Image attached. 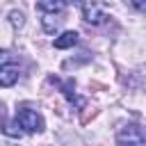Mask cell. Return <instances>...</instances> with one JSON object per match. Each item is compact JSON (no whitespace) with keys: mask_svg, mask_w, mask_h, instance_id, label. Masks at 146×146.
Instances as JSON below:
<instances>
[{"mask_svg":"<svg viewBox=\"0 0 146 146\" xmlns=\"http://www.w3.org/2000/svg\"><path fill=\"white\" fill-rule=\"evenodd\" d=\"M116 144L119 146H146V132L137 123H128L116 132Z\"/></svg>","mask_w":146,"mask_h":146,"instance_id":"6da1fadb","label":"cell"},{"mask_svg":"<svg viewBox=\"0 0 146 146\" xmlns=\"http://www.w3.org/2000/svg\"><path fill=\"white\" fill-rule=\"evenodd\" d=\"M16 123L25 132H43V128H46L43 116L39 112H34V110H27V107H23V110L16 112Z\"/></svg>","mask_w":146,"mask_h":146,"instance_id":"7a4b0ae2","label":"cell"},{"mask_svg":"<svg viewBox=\"0 0 146 146\" xmlns=\"http://www.w3.org/2000/svg\"><path fill=\"white\" fill-rule=\"evenodd\" d=\"M18 75H21L18 64H14V62L0 64V87H11V84H16V82H18Z\"/></svg>","mask_w":146,"mask_h":146,"instance_id":"3957f363","label":"cell"},{"mask_svg":"<svg viewBox=\"0 0 146 146\" xmlns=\"http://www.w3.org/2000/svg\"><path fill=\"white\" fill-rule=\"evenodd\" d=\"M80 9H82V18H84L87 23H91V25H100V23L107 18L105 11H103L98 5H94V2H82Z\"/></svg>","mask_w":146,"mask_h":146,"instance_id":"277c9868","label":"cell"},{"mask_svg":"<svg viewBox=\"0 0 146 146\" xmlns=\"http://www.w3.org/2000/svg\"><path fill=\"white\" fill-rule=\"evenodd\" d=\"M78 43V32H62L57 39H55V48H59V50H66V48H73Z\"/></svg>","mask_w":146,"mask_h":146,"instance_id":"5b68a950","label":"cell"},{"mask_svg":"<svg viewBox=\"0 0 146 146\" xmlns=\"http://www.w3.org/2000/svg\"><path fill=\"white\" fill-rule=\"evenodd\" d=\"M64 7H66V2H62V0H41V2H36V9L43 11V14H57Z\"/></svg>","mask_w":146,"mask_h":146,"instance_id":"8992f818","label":"cell"},{"mask_svg":"<svg viewBox=\"0 0 146 146\" xmlns=\"http://www.w3.org/2000/svg\"><path fill=\"white\" fill-rule=\"evenodd\" d=\"M41 25H43V30H46L48 34H52V32H55V27H57V18H55V14H43Z\"/></svg>","mask_w":146,"mask_h":146,"instance_id":"52a82bcc","label":"cell"},{"mask_svg":"<svg viewBox=\"0 0 146 146\" xmlns=\"http://www.w3.org/2000/svg\"><path fill=\"white\" fill-rule=\"evenodd\" d=\"M9 23H11L16 30H21V27H23V23H25V16H23V11H18V9L9 11Z\"/></svg>","mask_w":146,"mask_h":146,"instance_id":"ba28073f","label":"cell"},{"mask_svg":"<svg viewBox=\"0 0 146 146\" xmlns=\"http://www.w3.org/2000/svg\"><path fill=\"white\" fill-rule=\"evenodd\" d=\"M94 116H96V110H94V107H91V110L87 107V110L82 112V116H80V121H82V123H87V121H89V119H94Z\"/></svg>","mask_w":146,"mask_h":146,"instance_id":"9c48e42d","label":"cell"},{"mask_svg":"<svg viewBox=\"0 0 146 146\" xmlns=\"http://www.w3.org/2000/svg\"><path fill=\"white\" fill-rule=\"evenodd\" d=\"M0 128H2V130L7 128V107H5L2 103H0Z\"/></svg>","mask_w":146,"mask_h":146,"instance_id":"30bf717a","label":"cell"},{"mask_svg":"<svg viewBox=\"0 0 146 146\" xmlns=\"http://www.w3.org/2000/svg\"><path fill=\"white\" fill-rule=\"evenodd\" d=\"M135 9H139V11H146V0H132L130 2Z\"/></svg>","mask_w":146,"mask_h":146,"instance_id":"8fae6325","label":"cell"}]
</instances>
